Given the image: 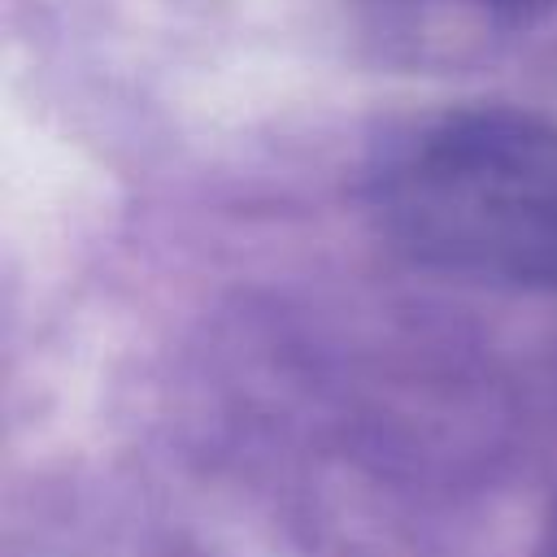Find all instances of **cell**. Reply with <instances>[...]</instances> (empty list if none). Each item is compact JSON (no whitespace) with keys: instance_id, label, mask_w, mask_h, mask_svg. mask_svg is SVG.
I'll use <instances>...</instances> for the list:
<instances>
[{"instance_id":"1","label":"cell","mask_w":557,"mask_h":557,"mask_svg":"<svg viewBox=\"0 0 557 557\" xmlns=\"http://www.w3.org/2000/svg\"><path fill=\"white\" fill-rule=\"evenodd\" d=\"M379 231L418 265L557 292V126L518 109H448L396 131L366 174Z\"/></svg>"},{"instance_id":"2","label":"cell","mask_w":557,"mask_h":557,"mask_svg":"<svg viewBox=\"0 0 557 557\" xmlns=\"http://www.w3.org/2000/svg\"><path fill=\"white\" fill-rule=\"evenodd\" d=\"M448 4H466V9H479V13H522L540 0H448Z\"/></svg>"},{"instance_id":"3","label":"cell","mask_w":557,"mask_h":557,"mask_svg":"<svg viewBox=\"0 0 557 557\" xmlns=\"http://www.w3.org/2000/svg\"><path fill=\"white\" fill-rule=\"evenodd\" d=\"M540 557H557V513H553V522H548V535H544V544H540Z\"/></svg>"}]
</instances>
